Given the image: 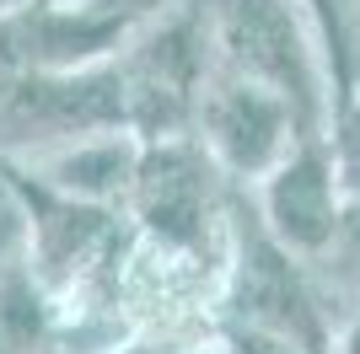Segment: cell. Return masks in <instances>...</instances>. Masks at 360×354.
<instances>
[{"label":"cell","mask_w":360,"mask_h":354,"mask_svg":"<svg viewBox=\"0 0 360 354\" xmlns=\"http://www.w3.org/2000/svg\"><path fill=\"white\" fill-rule=\"evenodd\" d=\"M253 209L290 252L323 258L345 236V215H349V193L333 172L328 140H301L280 166H269L253 183Z\"/></svg>","instance_id":"8992f818"},{"label":"cell","mask_w":360,"mask_h":354,"mask_svg":"<svg viewBox=\"0 0 360 354\" xmlns=\"http://www.w3.org/2000/svg\"><path fill=\"white\" fill-rule=\"evenodd\" d=\"M16 6H27V0H0V16H6V11H16Z\"/></svg>","instance_id":"7c38bea8"},{"label":"cell","mask_w":360,"mask_h":354,"mask_svg":"<svg viewBox=\"0 0 360 354\" xmlns=\"http://www.w3.org/2000/svg\"><path fill=\"white\" fill-rule=\"evenodd\" d=\"M194 134L205 140L215 166H221L226 177L248 183V188L307 140L296 107H290L280 91L258 86V81L226 70V65H210V81L199 91Z\"/></svg>","instance_id":"5b68a950"},{"label":"cell","mask_w":360,"mask_h":354,"mask_svg":"<svg viewBox=\"0 0 360 354\" xmlns=\"http://www.w3.org/2000/svg\"><path fill=\"white\" fill-rule=\"evenodd\" d=\"M312 16L323 54H328V75H333V103L360 81V22H355V0H296Z\"/></svg>","instance_id":"ba28073f"},{"label":"cell","mask_w":360,"mask_h":354,"mask_svg":"<svg viewBox=\"0 0 360 354\" xmlns=\"http://www.w3.org/2000/svg\"><path fill=\"white\" fill-rule=\"evenodd\" d=\"M221 295L231 322L290 339L312 354H333V322L312 280H307V258L290 252L280 236L264 225L253 204H231V231H226V263H221Z\"/></svg>","instance_id":"7a4b0ae2"},{"label":"cell","mask_w":360,"mask_h":354,"mask_svg":"<svg viewBox=\"0 0 360 354\" xmlns=\"http://www.w3.org/2000/svg\"><path fill=\"white\" fill-rule=\"evenodd\" d=\"M355 22H360V0H355Z\"/></svg>","instance_id":"4fadbf2b"},{"label":"cell","mask_w":360,"mask_h":354,"mask_svg":"<svg viewBox=\"0 0 360 354\" xmlns=\"http://www.w3.org/2000/svg\"><path fill=\"white\" fill-rule=\"evenodd\" d=\"M140 150H146V134L119 124V129H91V134H75V140L32 150V156H22V172L38 177L44 188L65 193V199L119 209V204H129Z\"/></svg>","instance_id":"52a82bcc"},{"label":"cell","mask_w":360,"mask_h":354,"mask_svg":"<svg viewBox=\"0 0 360 354\" xmlns=\"http://www.w3.org/2000/svg\"><path fill=\"white\" fill-rule=\"evenodd\" d=\"M333 354H360V311L349 317V327L333 339Z\"/></svg>","instance_id":"8fae6325"},{"label":"cell","mask_w":360,"mask_h":354,"mask_svg":"<svg viewBox=\"0 0 360 354\" xmlns=\"http://www.w3.org/2000/svg\"><path fill=\"white\" fill-rule=\"evenodd\" d=\"M221 166L199 134H156L140 150V172L129 188V215L140 221L150 247L199 263L221 252L231 231V204L221 199Z\"/></svg>","instance_id":"3957f363"},{"label":"cell","mask_w":360,"mask_h":354,"mask_svg":"<svg viewBox=\"0 0 360 354\" xmlns=\"http://www.w3.org/2000/svg\"><path fill=\"white\" fill-rule=\"evenodd\" d=\"M210 22H199L194 11L150 16L140 22L113 54L124 86V113L129 129L156 140V134H194L199 91L210 81Z\"/></svg>","instance_id":"277c9868"},{"label":"cell","mask_w":360,"mask_h":354,"mask_svg":"<svg viewBox=\"0 0 360 354\" xmlns=\"http://www.w3.org/2000/svg\"><path fill=\"white\" fill-rule=\"evenodd\" d=\"M210 44H215V65L280 91L296 107L307 140L328 134V113H333L328 54H323L312 16L296 0H215Z\"/></svg>","instance_id":"6da1fadb"},{"label":"cell","mask_w":360,"mask_h":354,"mask_svg":"<svg viewBox=\"0 0 360 354\" xmlns=\"http://www.w3.org/2000/svg\"><path fill=\"white\" fill-rule=\"evenodd\" d=\"M328 156H333V172H339V183H345L349 199H360V81L333 103L328 113Z\"/></svg>","instance_id":"9c48e42d"},{"label":"cell","mask_w":360,"mask_h":354,"mask_svg":"<svg viewBox=\"0 0 360 354\" xmlns=\"http://www.w3.org/2000/svg\"><path fill=\"white\" fill-rule=\"evenodd\" d=\"M221 354H312V349H301V343H290V339H274V333H258V327L231 322L221 333Z\"/></svg>","instance_id":"30bf717a"}]
</instances>
